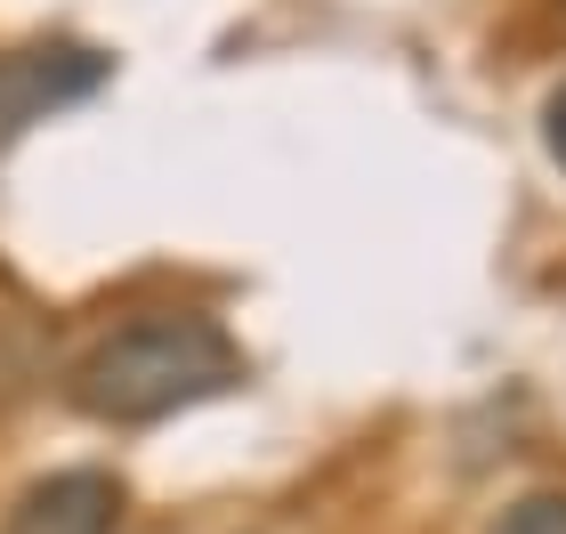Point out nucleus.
I'll return each mask as SVG.
<instances>
[{
	"label": "nucleus",
	"instance_id": "nucleus-1",
	"mask_svg": "<svg viewBox=\"0 0 566 534\" xmlns=\"http://www.w3.org/2000/svg\"><path fill=\"white\" fill-rule=\"evenodd\" d=\"M243 380V348L219 316L202 308H163V316H138L106 333L82 365H73L65 397L82 405L90 421H114V429H138V421H163V413H187V405L219 397Z\"/></svg>",
	"mask_w": 566,
	"mask_h": 534
},
{
	"label": "nucleus",
	"instance_id": "nucleus-2",
	"mask_svg": "<svg viewBox=\"0 0 566 534\" xmlns=\"http://www.w3.org/2000/svg\"><path fill=\"white\" fill-rule=\"evenodd\" d=\"M114 82V57L90 41H24V49H0V155L41 130L49 114L82 106Z\"/></svg>",
	"mask_w": 566,
	"mask_h": 534
},
{
	"label": "nucleus",
	"instance_id": "nucleus-3",
	"mask_svg": "<svg viewBox=\"0 0 566 534\" xmlns=\"http://www.w3.org/2000/svg\"><path fill=\"white\" fill-rule=\"evenodd\" d=\"M0 534H122V478L106 470H49L17 494Z\"/></svg>",
	"mask_w": 566,
	"mask_h": 534
},
{
	"label": "nucleus",
	"instance_id": "nucleus-4",
	"mask_svg": "<svg viewBox=\"0 0 566 534\" xmlns=\"http://www.w3.org/2000/svg\"><path fill=\"white\" fill-rule=\"evenodd\" d=\"M494 534H566V486H534L494 519Z\"/></svg>",
	"mask_w": 566,
	"mask_h": 534
},
{
	"label": "nucleus",
	"instance_id": "nucleus-5",
	"mask_svg": "<svg viewBox=\"0 0 566 534\" xmlns=\"http://www.w3.org/2000/svg\"><path fill=\"white\" fill-rule=\"evenodd\" d=\"M543 146H551V163L566 170V82L543 97Z\"/></svg>",
	"mask_w": 566,
	"mask_h": 534
}]
</instances>
